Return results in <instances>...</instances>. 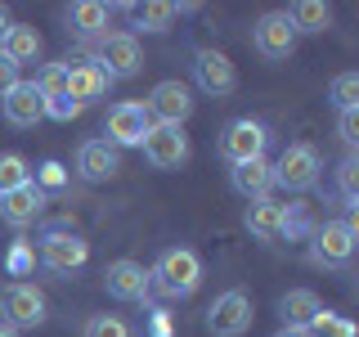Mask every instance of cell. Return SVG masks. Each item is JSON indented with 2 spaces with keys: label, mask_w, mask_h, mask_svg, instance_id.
<instances>
[{
  "label": "cell",
  "mask_w": 359,
  "mask_h": 337,
  "mask_svg": "<svg viewBox=\"0 0 359 337\" xmlns=\"http://www.w3.org/2000/svg\"><path fill=\"white\" fill-rule=\"evenodd\" d=\"M149 288L166 301H184L202 288V261L194 247H166L149 270Z\"/></svg>",
  "instance_id": "cell-1"
},
{
  "label": "cell",
  "mask_w": 359,
  "mask_h": 337,
  "mask_svg": "<svg viewBox=\"0 0 359 337\" xmlns=\"http://www.w3.org/2000/svg\"><path fill=\"white\" fill-rule=\"evenodd\" d=\"M355 239H359V216L355 207L346 211V220H323L319 230H310V261L323 270H341L355 256Z\"/></svg>",
  "instance_id": "cell-2"
},
{
  "label": "cell",
  "mask_w": 359,
  "mask_h": 337,
  "mask_svg": "<svg viewBox=\"0 0 359 337\" xmlns=\"http://www.w3.org/2000/svg\"><path fill=\"white\" fill-rule=\"evenodd\" d=\"M108 14H112L108 5L81 0V5L67 9V32H72V37H81V41H95V37H104V32H108Z\"/></svg>",
  "instance_id": "cell-24"
},
{
  "label": "cell",
  "mask_w": 359,
  "mask_h": 337,
  "mask_svg": "<svg viewBox=\"0 0 359 337\" xmlns=\"http://www.w3.org/2000/svg\"><path fill=\"white\" fill-rule=\"evenodd\" d=\"M274 337H306V333H301V329H278Z\"/></svg>",
  "instance_id": "cell-40"
},
{
  "label": "cell",
  "mask_w": 359,
  "mask_h": 337,
  "mask_svg": "<svg viewBox=\"0 0 359 337\" xmlns=\"http://www.w3.org/2000/svg\"><path fill=\"white\" fill-rule=\"evenodd\" d=\"M9 27H14V18H9V9L0 5V41H5V32H9Z\"/></svg>",
  "instance_id": "cell-39"
},
{
  "label": "cell",
  "mask_w": 359,
  "mask_h": 337,
  "mask_svg": "<svg viewBox=\"0 0 359 337\" xmlns=\"http://www.w3.org/2000/svg\"><path fill=\"white\" fill-rule=\"evenodd\" d=\"M252 45H256V54L269 63H283L292 50H297V32H292V22L283 9H269V14L256 18V27H252Z\"/></svg>",
  "instance_id": "cell-11"
},
{
  "label": "cell",
  "mask_w": 359,
  "mask_h": 337,
  "mask_svg": "<svg viewBox=\"0 0 359 337\" xmlns=\"http://www.w3.org/2000/svg\"><path fill=\"white\" fill-rule=\"evenodd\" d=\"M337 135H341V144L355 153V144H359V108L337 112Z\"/></svg>",
  "instance_id": "cell-36"
},
{
  "label": "cell",
  "mask_w": 359,
  "mask_h": 337,
  "mask_svg": "<svg viewBox=\"0 0 359 337\" xmlns=\"http://www.w3.org/2000/svg\"><path fill=\"white\" fill-rule=\"evenodd\" d=\"M0 337H18V333H14V329H5V324H0Z\"/></svg>",
  "instance_id": "cell-41"
},
{
  "label": "cell",
  "mask_w": 359,
  "mask_h": 337,
  "mask_svg": "<svg viewBox=\"0 0 359 337\" xmlns=\"http://www.w3.org/2000/svg\"><path fill=\"white\" fill-rule=\"evenodd\" d=\"M90 63L104 67L112 81H126V77H135L144 67V50L135 41V32H104L95 41V50H90Z\"/></svg>",
  "instance_id": "cell-3"
},
{
  "label": "cell",
  "mask_w": 359,
  "mask_h": 337,
  "mask_svg": "<svg viewBox=\"0 0 359 337\" xmlns=\"http://www.w3.org/2000/svg\"><path fill=\"white\" fill-rule=\"evenodd\" d=\"M41 50H45L41 32L27 27V22H14V27L5 32V41H0V54H5L9 63H18V67H22V63H36Z\"/></svg>",
  "instance_id": "cell-22"
},
{
  "label": "cell",
  "mask_w": 359,
  "mask_h": 337,
  "mask_svg": "<svg viewBox=\"0 0 359 337\" xmlns=\"http://www.w3.org/2000/svg\"><path fill=\"white\" fill-rule=\"evenodd\" d=\"M32 261H36V252H32V243H14V247H9V256H5V270L14 275V284H22V279H27Z\"/></svg>",
  "instance_id": "cell-34"
},
{
  "label": "cell",
  "mask_w": 359,
  "mask_h": 337,
  "mask_svg": "<svg viewBox=\"0 0 359 337\" xmlns=\"http://www.w3.org/2000/svg\"><path fill=\"white\" fill-rule=\"evenodd\" d=\"M18 72H22V67H18V63H9V59H5V54H0V99H5V95H9V90H14V86L22 81V77H18Z\"/></svg>",
  "instance_id": "cell-37"
},
{
  "label": "cell",
  "mask_w": 359,
  "mask_h": 337,
  "mask_svg": "<svg viewBox=\"0 0 359 337\" xmlns=\"http://www.w3.org/2000/svg\"><path fill=\"white\" fill-rule=\"evenodd\" d=\"M252 297H247L243 288H229L220 292L216 301L207 306V319H202V329H207L211 337H243L247 329H252Z\"/></svg>",
  "instance_id": "cell-8"
},
{
  "label": "cell",
  "mask_w": 359,
  "mask_h": 337,
  "mask_svg": "<svg viewBox=\"0 0 359 337\" xmlns=\"http://www.w3.org/2000/svg\"><path fill=\"white\" fill-rule=\"evenodd\" d=\"M306 337H355V324L346 319V315H337V310H319L310 319Z\"/></svg>",
  "instance_id": "cell-27"
},
{
  "label": "cell",
  "mask_w": 359,
  "mask_h": 337,
  "mask_svg": "<svg viewBox=\"0 0 359 337\" xmlns=\"http://www.w3.org/2000/svg\"><path fill=\"white\" fill-rule=\"evenodd\" d=\"M149 337H171V315H166V310H153V324H149Z\"/></svg>",
  "instance_id": "cell-38"
},
{
  "label": "cell",
  "mask_w": 359,
  "mask_h": 337,
  "mask_svg": "<svg viewBox=\"0 0 359 337\" xmlns=\"http://www.w3.org/2000/svg\"><path fill=\"white\" fill-rule=\"evenodd\" d=\"M328 99H332V108H337V112L359 108V72H341V77H332Z\"/></svg>",
  "instance_id": "cell-28"
},
{
  "label": "cell",
  "mask_w": 359,
  "mask_h": 337,
  "mask_svg": "<svg viewBox=\"0 0 359 337\" xmlns=\"http://www.w3.org/2000/svg\"><path fill=\"white\" fill-rule=\"evenodd\" d=\"M121 171V149H112L108 140H86L76 149V176L99 185V180H112Z\"/></svg>",
  "instance_id": "cell-15"
},
{
  "label": "cell",
  "mask_w": 359,
  "mask_h": 337,
  "mask_svg": "<svg viewBox=\"0 0 359 337\" xmlns=\"http://www.w3.org/2000/svg\"><path fill=\"white\" fill-rule=\"evenodd\" d=\"M323 310V301L314 297L310 288H292V292H283L278 297V319H283V329H301L306 333L310 329V319Z\"/></svg>",
  "instance_id": "cell-21"
},
{
  "label": "cell",
  "mask_w": 359,
  "mask_h": 337,
  "mask_svg": "<svg viewBox=\"0 0 359 337\" xmlns=\"http://www.w3.org/2000/svg\"><path fill=\"white\" fill-rule=\"evenodd\" d=\"M108 144L112 149H140L144 135L153 131L149 112H144V104H135V99H121V104L108 108Z\"/></svg>",
  "instance_id": "cell-12"
},
{
  "label": "cell",
  "mask_w": 359,
  "mask_h": 337,
  "mask_svg": "<svg viewBox=\"0 0 359 337\" xmlns=\"http://www.w3.org/2000/svg\"><path fill=\"white\" fill-rule=\"evenodd\" d=\"M45 117H54V121H72V117H81V104H76L72 95H54V99H45Z\"/></svg>",
  "instance_id": "cell-35"
},
{
  "label": "cell",
  "mask_w": 359,
  "mask_h": 337,
  "mask_svg": "<svg viewBox=\"0 0 359 337\" xmlns=\"http://www.w3.org/2000/svg\"><path fill=\"white\" fill-rule=\"evenodd\" d=\"M229 185H233V194H243L247 202H261V198H269V189H274V162H269V157L238 162L229 171Z\"/></svg>",
  "instance_id": "cell-16"
},
{
  "label": "cell",
  "mask_w": 359,
  "mask_h": 337,
  "mask_svg": "<svg viewBox=\"0 0 359 337\" xmlns=\"http://www.w3.org/2000/svg\"><path fill=\"white\" fill-rule=\"evenodd\" d=\"M32 185V162L22 153H0V194Z\"/></svg>",
  "instance_id": "cell-26"
},
{
  "label": "cell",
  "mask_w": 359,
  "mask_h": 337,
  "mask_svg": "<svg viewBox=\"0 0 359 337\" xmlns=\"http://www.w3.org/2000/svg\"><path fill=\"white\" fill-rule=\"evenodd\" d=\"M144 157H149V166H157V171H175V166L189 162V135L184 126H153L149 135H144Z\"/></svg>",
  "instance_id": "cell-13"
},
{
  "label": "cell",
  "mask_w": 359,
  "mask_h": 337,
  "mask_svg": "<svg viewBox=\"0 0 359 337\" xmlns=\"http://www.w3.org/2000/svg\"><path fill=\"white\" fill-rule=\"evenodd\" d=\"M243 230L252 234V239H261V243H278V239H283V202H274V198L247 202Z\"/></svg>",
  "instance_id": "cell-20"
},
{
  "label": "cell",
  "mask_w": 359,
  "mask_h": 337,
  "mask_svg": "<svg viewBox=\"0 0 359 337\" xmlns=\"http://www.w3.org/2000/svg\"><path fill=\"white\" fill-rule=\"evenodd\" d=\"M32 185H36L45 198H50V194H59V189H67V166L50 157V162H41V166H36V180H32Z\"/></svg>",
  "instance_id": "cell-30"
},
{
  "label": "cell",
  "mask_w": 359,
  "mask_h": 337,
  "mask_svg": "<svg viewBox=\"0 0 359 337\" xmlns=\"http://www.w3.org/2000/svg\"><path fill=\"white\" fill-rule=\"evenodd\" d=\"M86 261H90V243L72 225H50V230L41 234V265L50 270V275H72V270H81Z\"/></svg>",
  "instance_id": "cell-4"
},
{
  "label": "cell",
  "mask_w": 359,
  "mask_h": 337,
  "mask_svg": "<svg viewBox=\"0 0 359 337\" xmlns=\"http://www.w3.org/2000/svg\"><path fill=\"white\" fill-rule=\"evenodd\" d=\"M50 306H45V292L36 284H5L0 288V324L5 329H41Z\"/></svg>",
  "instance_id": "cell-6"
},
{
  "label": "cell",
  "mask_w": 359,
  "mask_h": 337,
  "mask_svg": "<svg viewBox=\"0 0 359 337\" xmlns=\"http://www.w3.org/2000/svg\"><path fill=\"white\" fill-rule=\"evenodd\" d=\"M108 86H112V77L104 72V67H95L90 59L67 63V95H72L81 108L90 104V99H104V95H108Z\"/></svg>",
  "instance_id": "cell-18"
},
{
  "label": "cell",
  "mask_w": 359,
  "mask_h": 337,
  "mask_svg": "<svg viewBox=\"0 0 359 337\" xmlns=\"http://www.w3.org/2000/svg\"><path fill=\"white\" fill-rule=\"evenodd\" d=\"M194 81L202 95L211 99H224L238 90V67L229 63V54L224 50H211V45H198L194 50Z\"/></svg>",
  "instance_id": "cell-9"
},
{
  "label": "cell",
  "mask_w": 359,
  "mask_h": 337,
  "mask_svg": "<svg viewBox=\"0 0 359 337\" xmlns=\"http://www.w3.org/2000/svg\"><path fill=\"white\" fill-rule=\"evenodd\" d=\"M265 144H269V131H265V121H256V117H238V121H229V126L220 131V157L229 166H238V162H252V157H265Z\"/></svg>",
  "instance_id": "cell-10"
},
{
  "label": "cell",
  "mask_w": 359,
  "mask_h": 337,
  "mask_svg": "<svg viewBox=\"0 0 359 337\" xmlns=\"http://www.w3.org/2000/svg\"><path fill=\"white\" fill-rule=\"evenodd\" d=\"M337 189H341V198L355 207V198H359V157L355 153H346L341 162H337Z\"/></svg>",
  "instance_id": "cell-31"
},
{
  "label": "cell",
  "mask_w": 359,
  "mask_h": 337,
  "mask_svg": "<svg viewBox=\"0 0 359 337\" xmlns=\"http://www.w3.org/2000/svg\"><path fill=\"white\" fill-rule=\"evenodd\" d=\"M45 198L36 185H22V189H9V194H0V220L14 225V230H22V225H32L45 211Z\"/></svg>",
  "instance_id": "cell-17"
},
{
  "label": "cell",
  "mask_w": 359,
  "mask_h": 337,
  "mask_svg": "<svg viewBox=\"0 0 359 337\" xmlns=\"http://www.w3.org/2000/svg\"><path fill=\"white\" fill-rule=\"evenodd\" d=\"M310 234V207L306 202H283V239H306Z\"/></svg>",
  "instance_id": "cell-32"
},
{
  "label": "cell",
  "mask_w": 359,
  "mask_h": 337,
  "mask_svg": "<svg viewBox=\"0 0 359 337\" xmlns=\"http://www.w3.org/2000/svg\"><path fill=\"white\" fill-rule=\"evenodd\" d=\"M36 95L41 99H54V95H67V63H45L36 72Z\"/></svg>",
  "instance_id": "cell-29"
},
{
  "label": "cell",
  "mask_w": 359,
  "mask_h": 337,
  "mask_svg": "<svg viewBox=\"0 0 359 337\" xmlns=\"http://www.w3.org/2000/svg\"><path fill=\"white\" fill-rule=\"evenodd\" d=\"M319 171H323V162L314 144H287L274 162V185L287 189V194H310L319 185Z\"/></svg>",
  "instance_id": "cell-5"
},
{
  "label": "cell",
  "mask_w": 359,
  "mask_h": 337,
  "mask_svg": "<svg viewBox=\"0 0 359 337\" xmlns=\"http://www.w3.org/2000/svg\"><path fill=\"white\" fill-rule=\"evenodd\" d=\"M130 14H135V27H140V32H171V22H175L180 9L166 5V0H149V5H135Z\"/></svg>",
  "instance_id": "cell-25"
},
{
  "label": "cell",
  "mask_w": 359,
  "mask_h": 337,
  "mask_svg": "<svg viewBox=\"0 0 359 337\" xmlns=\"http://www.w3.org/2000/svg\"><path fill=\"white\" fill-rule=\"evenodd\" d=\"M81 337H130L126 319H117V315H90Z\"/></svg>",
  "instance_id": "cell-33"
},
{
  "label": "cell",
  "mask_w": 359,
  "mask_h": 337,
  "mask_svg": "<svg viewBox=\"0 0 359 337\" xmlns=\"http://www.w3.org/2000/svg\"><path fill=\"white\" fill-rule=\"evenodd\" d=\"M0 112H5L9 126H36V121L45 117V99L36 95L32 81H18L5 99H0Z\"/></svg>",
  "instance_id": "cell-19"
},
{
  "label": "cell",
  "mask_w": 359,
  "mask_h": 337,
  "mask_svg": "<svg viewBox=\"0 0 359 337\" xmlns=\"http://www.w3.org/2000/svg\"><path fill=\"white\" fill-rule=\"evenodd\" d=\"M144 112H149L153 126H184L194 117V86L171 77V81H157L153 95L144 99Z\"/></svg>",
  "instance_id": "cell-7"
},
{
  "label": "cell",
  "mask_w": 359,
  "mask_h": 337,
  "mask_svg": "<svg viewBox=\"0 0 359 337\" xmlns=\"http://www.w3.org/2000/svg\"><path fill=\"white\" fill-rule=\"evenodd\" d=\"M283 14H287L297 37H319V32L332 27V9L323 5V0H297L292 9H283Z\"/></svg>",
  "instance_id": "cell-23"
},
{
  "label": "cell",
  "mask_w": 359,
  "mask_h": 337,
  "mask_svg": "<svg viewBox=\"0 0 359 337\" xmlns=\"http://www.w3.org/2000/svg\"><path fill=\"white\" fill-rule=\"evenodd\" d=\"M104 288L108 297L117 301H149V270H144L140 261H130V256H121V261H112L104 270Z\"/></svg>",
  "instance_id": "cell-14"
}]
</instances>
